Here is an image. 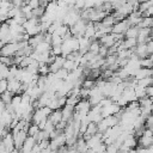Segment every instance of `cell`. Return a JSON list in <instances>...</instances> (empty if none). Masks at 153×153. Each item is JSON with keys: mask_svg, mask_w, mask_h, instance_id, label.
<instances>
[{"mask_svg": "<svg viewBox=\"0 0 153 153\" xmlns=\"http://www.w3.org/2000/svg\"><path fill=\"white\" fill-rule=\"evenodd\" d=\"M98 55H99L100 57L105 59V57L108 56V48H106V47H104V45H100L99 51H98Z\"/></svg>", "mask_w": 153, "mask_h": 153, "instance_id": "obj_20", "label": "cell"}, {"mask_svg": "<svg viewBox=\"0 0 153 153\" xmlns=\"http://www.w3.org/2000/svg\"><path fill=\"white\" fill-rule=\"evenodd\" d=\"M12 136H13L14 148H17V149H22V146H23V143L25 142V140H26V137H27V133L24 131V130H19L18 133L12 134Z\"/></svg>", "mask_w": 153, "mask_h": 153, "instance_id": "obj_2", "label": "cell"}, {"mask_svg": "<svg viewBox=\"0 0 153 153\" xmlns=\"http://www.w3.org/2000/svg\"><path fill=\"white\" fill-rule=\"evenodd\" d=\"M1 143H2V146L5 147V151H6L7 153L12 152V151L14 149V142H13V136H12V133H10V134H7L5 137H2Z\"/></svg>", "mask_w": 153, "mask_h": 153, "instance_id": "obj_5", "label": "cell"}, {"mask_svg": "<svg viewBox=\"0 0 153 153\" xmlns=\"http://www.w3.org/2000/svg\"><path fill=\"white\" fill-rule=\"evenodd\" d=\"M139 145H140V148H148L153 146V136L141 135L139 139Z\"/></svg>", "mask_w": 153, "mask_h": 153, "instance_id": "obj_9", "label": "cell"}, {"mask_svg": "<svg viewBox=\"0 0 153 153\" xmlns=\"http://www.w3.org/2000/svg\"><path fill=\"white\" fill-rule=\"evenodd\" d=\"M19 50V44L18 43H7L4 44V47L0 50V56H13L17 54V51Z\"/></svg>", "mask_w": 153, "mask_h": 153, "instance_id": "obj_1", "label": "cell"}, {"mask_svg": "<svg viewBox=\"0 0 153 153\" xmlns=\"http://www.w3.org/2000/svg\"><path fill=\"white\" fill-rule=\"evenodd\" d=\"M48 120H49L54 126H56L59 122H61V121H62V112H61V109H57V110L51 111V114L48 116Z\"/></svg>", "mask_w": 153, "mask_h": 153, "instance_id": "obj_7", "label": "cell"}, {"mask_svg": "<svg viewBox=\"0 0 153 153\" xmlns=\"http://www.w3.org/2000/svg\"><path fill=\"white\" fill-rule=\"evenodd\" d=\"M31 62H32V57H31V56H24V57H23V60H22V62L19 63V66H18V67H19V68L25 69V68H26Z\"/></svg>", "mask_w": 153, "mask_h": 153, "instance_id": "obj_17", "label": "cell"}, {"mask_svg": "<svg viewBox=\"0 0 153 153\" xmlns=\"http://www.w3.org/2000/svg\"><path fill=\"white\" fill-rule=\"evenodd\" d=\"M49 143H50V140L47 139V140H42L41 142H38V146H39V148H41V151H42V149L49 148Z\"/></svg>", "mask_w": 153, "mask_h": 153, "instance_id": "obj_21", "label": "cell"}, {"mask_svg": "<svg viewBox=\"0 0 153 153\" xmlns=\"http://www.w3.org/2000/svg\"><path fill=\"white\" fill-rule=\"evenodd\" d=\"M20 85L22 82L17 79H11L7 80V91L12 92L13 94H22L20 92Z\"/></svg>", "mask_w": 153, "mask_h": 153, "instance_id": "obj_4", "label": "cell"}, {"mask_svg": "<svg viewBox=\"0 0 153 153\" xmlns=\"http://www.w3.org/2000/svg\"><path fill=\"white\" fill-rule=\"evenodd\" d=\"M38 131H39L38 126L35 124V123H31L30 127H29V129H27V136H35Z\"/></svg>", "mask_w": 153, "mask_h": 153, "instance_id": "obj_16", "label": "cell"}, {"mask_svg": "<svg viewBox=\"0 0 153 153\" xmlns=\"http://www.w3.org/2000/svg\"><path fill=\"white\" fill-rule=\"evenodd\" d=\"M0 2H1V0H0Z\"/></svg>", "mask_w": 153, "mask_h": 153, "instance_id": "obj_29", "label": "cell"}, {"mask_svg": "<svg viewBox=\"0 0 153 153\" xmlns=\"http://www.w3.org/2000/svg\"><path fill=\"white\" fill-rule=\"evenodd\" d=\"M27 5H29L32 10H35V8H37V7L39 6V2H38V0H30Z\"/></svg>", "mask_w": 153, "mask_h": 153, "instance_id": "obj_25", "label": "cell"}, {"mask_svg": "<svg viewBox=\"0 0 153 153\" xmlns=\"http://www.w3.org/2000/svg\"><path fill=\"white\" fill-rule=\"evenodd\" d=\"M2 47H4V43L0 41V50H1V48H2Z\"/></svg>", "mask_w": 153, "mask_h": 153, "instance_id": "obj_27", "label": "cell"}, {"mask_svg": "<svg viewBox=\"0 0 153 153\" xmlns=\"http://www.w3.org/2000/svg\"><path fill=\"white\" fill-rule=\"evenodd\" d=\"M129 27H130V25H129L128 20H127V19H123V20L116 23V24L112 26L111 32H112V33H118V35H124V32H126Z\"/></svg>", "mask_w": 153, "mask_h": 153, "instance_id": "obj_3", "label": "cell"}, {"mask_svg": "<svg viewBox=\"0 0 153 153\" xmlns=\"http://www.w3.org/2000/svg\"><path fill=\"white\" fill-rule=\"evenodd\" d=\"M153 76V68H140L134 75L135 80H140L143 78H151Z\"/></svg>", "mask_w": 153, "mask_h": 153, "instance_id": "obj_6", "label": "cell"}, {"mask_svg": "<svg viewBox=\"0 0 153 153\" xmlns=\"http://www.w3.org/2000/svg\"><path fill=\"white\" fill-rule=\"evenodd\" d=\"M149 59H151V60L153 61V54H152V55H149Z\"/></svg>", "mask_w": 153, "mask_h": 153, "instance_id": "obj_28", "label": "cell"}, {"mask_svg": "<svg viewBox=\"0 0 153 153\" xmlns=\"http://www.w3.org/2000/svg\"><path fill=\"white\" fill-rule=\"evenodd\" d=\"M0 63L10 67V66L13 65V59H12V56L11 57H8V56H0Z\"/></svg>", "mask_w": 153, "mask_h": 153, "instance_id": "obj_19", "label": "cell"}, {"mask_svg": "<svg viewBox=\"0 0 153 153\" xmlns=\"http://www.w3.org/2000/svg\"><path fill=\"white\" fill-rule=\"evenodd\" d=\"M12 97H13V93L10 92V91H5L4 93L0 94V99H1L5 104H10L11 100H12Z\"/></svg>", "mask_w": 153, "mask_h": 153, "instance_id": "obj_13", "label": "cell"}, {"mask_svg": "<svg viewBox=\"0 0 153 153\" xmlns=\"http://www.w3.org/2000/svg\"><path fill=\"white\" fill-rule=\"evenodd\" d=\"M146 44H147V54H148V56H149V55L153 54V41H149V42H147Z\"/></svg>", "mask_w": 153, "mask_h": 153, "instance_id": "obj_24", "label": "cell"}, {"mask_svg": "<svg viewBox=\"0 0 153 153\" xmlns=\"http://www.w3.org/2000/svg\"><path fill=\"white\" fill-rule=\"evenodd\" d=\"M99 48H100V43H99V41H91V44H90V48H88V51H91V53H93V54H98V51H99Z\"/></svg>", "mask_w": 153, "mask_h": 153, "instance_id": "obj_14", "label": "cell"}, {"mask_svg": "<svg viewBox=\"0 0 153 153\" xmlns=\"http://www.w3.org/2000/svg\"><path fill=\"white\" fill-rule=\"evenodd\" d=\"M145 91H146V97H148V98H153V86H148V87H146Z\"/></svg>", "mask_w": 153, "mask_h": 153, "instance_id": "obj_23", "label": "cell"}, {"mask_svg": "<svg viewBox=\"0 0 153 153\" xmlns=\"http://www.w3.org/2000/svg\"><path fill=\"white\" fill-rule=\"evenodd\" d=\"M50 49H51V44L45 43V42H42V43H39L38 45H36L33 50H35V51H37V53H39V54H42V53L49 51Z\"/></svg>", "mask_w": 153, "mask_h": 153, "instance_id": "obj_11", "label": "cell"}, {"mask_svg": "<svg viewBox=\"0 0 153 153\" xmlns=\"http://www.w3.org/2000/svg\"><path fill=\"white\" fill-rule=\"evenodd\" d=\"M35 143H36L35 137H33V136H27L26 140H25V142H24L23 146H22V149H19V151H22V152H24V153L31 152V149H32V147L35 146Z\"/></svg>", "mask_w": 153, "mask_h": 153, "instance_id": "obj_8", "label": "cell"}, {"mask_svg": "<svg viewBox=\"0 0 153 153\" xmlns=\"http://www.w3.org/2000/svg\"><path fill=\"white\" fill-rule=\"evenodd\" d=\"M139 35V27L137 26H130L126 32H124V37L126 38H136Z\"/></svg>", "mask_w": 153, "mask_h": 153, "instance_id": "obj_10", "label": "cell"}, {"mask_svg": "<svg viewBox=\"0 0 153 153\" xmlns=\"http://www.w3.org/2000/svg\"><path fill=\"white\" fill-rule=\"evenodd\" d=\"M22 103V94H13L12 100H11V105L16 109L19 106V104Z\"/></svg>", "mask_w": 153, "mask_h": 153, "instance_id": "obj_18", "label": "cell"}, {"mask_svg": "<svg viewBox=\"0 0 153 153\" xmlns=\"http://www.w3.org/2000/svg\"><path fill=\"white\" fill-rule=\"evenodd\" d=\"M136 85H137V86H141V87H143V88H146V87H148V86H152V85H153V76L140 79V80L136 81Z\"/></svg>", "mask_w": 153, "mask_h": 153, "instance_id": "obj_12", "label": "cell"}, {"mask_svg": "<svg viewBox=\"0 0 153 153\" xmlns=\"http://www.w3.org/2000/svg\"><path fill=\"white\" fill-rule=\"evenodd\" d=\"M68 76V71H66L65 68H60L56 73H55V78L56 79H61V80H66Z\"/></svg>", "mask_w": 153, "mask_h": 153, "instance_id": "obj_15", "label": "cell"}, {"mask_svg": "<svg viewBox=\"0 0 153 153\" xmlns=\"http://www.w3.org/2000/svg\"><path fill=\"white\" fill-rule=\"evenodd\" d=\"M5 91H7V80L2 79V80H0V94L4 93Z\"/></svg>", "mask_w": 153, "mask_h": 153, "instance_id": "obj_22", "label": "cell"}, {"mask_svg": "<svg viewBox=\"0 0 153 153\" xmlns=\"http://www.w3.org/2000/svg\"><path fill=\"white\" fill-rule=\"evenodd\" d=\"M5 108H6V104H5V103H4V102L0 99V115H1V114L5 111Z\"/></svg>", "mask_w": 153, "mask_h": 153, "instance_id": "obj_26", "label": "cell"}]
</instances>
